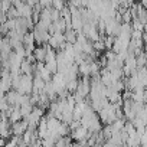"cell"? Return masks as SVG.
I'll use <instances>...</instances> for the list:
<instances>
[{
    "mask_svg": "<svg viewBox=\"0 0 147 147\" xmlns=\"http://www.w3.org/2000/svg\"><path fill=\"white\" fill-rule=\"evenodd\" d=\"M15 90L19 91L20 94H25V95H29L30 92H33V78H32V75H26V74L20 75L19 84Z\"/></svg>",
    "mask_w": 147,
    "mask_h": 147,
    "instance_id": "obj_1",
    "label": "cell"
},
{
    "mask_svg": "<svg viewBox=\"0 0 147 147\" xmlns=\"http://www.w3.org/2000/svg\"><path fill=\"white\" fill-rule=\"evenodd\" d=\"M92 133L88 131V128H85L84 125H80L78 128H75L72 133H71V137L72 140H75L77 143H87L90 140Z\"/></svg>",
    "mask_w": 147,
    "mask_h": 147,
    "instance_id": "obj_2",
    "label": "cell"
},
{
    "mask_svg": "<svg viewBox=\"0 0 147 147\" xmlns=\"http://www.w3.org/2000/svg\"><path fill=\"white\" fill-rule=\"evenodd\" d=\"M82 35H85L92 43L100 40V29L97 28V25H92V23H85L84 28H82Z\"/></svg>",
    "mask_w": 147,
    "mask_h": 147,
    "instance_id": "obj_3",
    "label": "cell"
},
{
    "mask_svg": "<svg viewBox=\"0 0 147 147\" xmlns=\"http://www.w3.org/2000/svg\"><path fill=\"white\" fill-rule=\"evenodd\" d=\"M66 45V38L63 33H53L49 40V46L52 49H63Z\"/></svg>",
    "mask_w": 147,
    "mask_h": 147,
    "instance_id": "obj_4",
    "label": "cell"
},
{
    "mask_svg": "<svg viewBox=\"0 0 147 147\" xmlns=\"http://www.w3.org/2000/svg\"><path fill=\"white\" fill-rule=\"evenodd\" d=\"M28 128H29V123H28L26 118L25 120H20V121H18L15 124H12V133H13V136L23 137V134L28 131Z\"/></svg>",
    "mask_w": 147,
    "mask_h": 147,
    "instance_id": "obj_5",
    "label": "cell"
},
{
    "mask_svg": "<svg viewBox=\"0 0 147 147\" xmlns=\"http://www.w3.org/2000/svg\"><path fill=\"white\" fill-rule=\"evenodd\" d=\"M33 55H35V59L38 62H45L46 61V55H48V48L43 46V45H40V46L35 48Z\"/></svg>",
    "mask_w": 147,
    "mask_h": 147,
    "instance_id": "obj_6",
    "label": "cell"
},
{
    "mask_svg": "<svg viewBox=\"0 0 147 147\" xmlns=\"http://www.w3.org/2000/svg\"><path fill=\"white\" fill-rule=\"evenodd\" d=\"M71 138H72V137H68V136H65V137H59V138L56 140L55 147H72V144H71Z\"/></svg>",
    "mask_w": 147,
    "mask_h": 147,
    "instance_id": "obj_7",
    "label": "cell"
},
{
    "mask_svg": "<svg viewBox=\"0 0 147 147\" xmlns=\"http://www.w3.org/2000/svg\"><path fill=\"white\" fill-rule=\"evenodd\" d=\"M52 7L53 9H58L59 12L61 10H63L66 6H65V0H53V2H52Z\"/></svg>",
    "mask_w": 147,
    "mask_h": 147,
    "instance_id": "obj_8",
    "label": "cell"
},
{
    "mask_svg": "<svg viewBox=\"0 0 147 147\" xmlns=\"http://www.w3.org/2000/svg\"><path fill=\"white\" fill-rule=\"evenodd\" d=\"M105 48H107V46H105L104 39H100V40L94 42V49H95V51H104Z\"/></svg>",
    "mask_w": 147,
    "mask_h": 147,
    "instance_id": "obj_9",
    "label": "cell"
},
{
    "mask_svg": "<svg viewBox=\"0 0 147 147\" xmlns=\"http://www.w3.org/2000/svg\"><path fill=\"white\" fill-rule=\"evenodd\" d=\"M72 147H88L85 143H75V144H72Z\"/></svg>",
    "mask_w": 147,
    "mask_h": 147,
    "instance_id": "obj_10",
    "label": "cell"
},
{
    "mask_svg": "<svg viewBox=\"0 0 147 147\" xmlns=\"http://www.w3.org/2000/svg\"><path fill=\"white\" fill-rule=\"evenodd\" d=\"M140 3H141V6L144 9H147V0H140Z\"/></svg>",
    "mask_w": 147,
    "mask_h": 147,
    "instance_id": "obj_11",
    "label": "cell"
},
{
    "mask_svg": "<svg viewBox=\"0 0 147 147\" xmlns=\"http://www.w3.org/2000/svg\"><path fill=\"white\" fill-rule=\"evenodd\" d=\"M146 97H147V88H146Z\"/></svg>",
    "mask_w": 147,
    "mask_h": 147,
    "instance_id": "obj_12",
    "label": "cell"
}]
</instances>
